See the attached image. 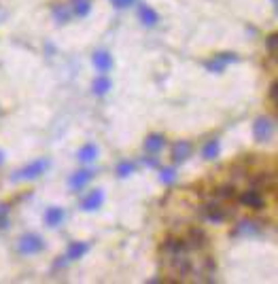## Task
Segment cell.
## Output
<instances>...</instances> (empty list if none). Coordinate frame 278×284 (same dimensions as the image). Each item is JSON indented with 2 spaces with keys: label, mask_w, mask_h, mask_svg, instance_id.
Returning a JSON list of instances; mask_svg holds the SVG:
<instances>
[{
  "label": "cell",
  "mask_w": 278,
  "mask_h": 284,
  "mask_svg": "<svg viewBox=\"0 0 278 284\" xmlns=\"http://www.w3.org/2000/svg\"><path fill=\"white\" fill-rule=\"evenodd\" d=\"M238 199H240V204L246 206V208H251V210H261V208L265 206V199H263L261 191H257V189H251V191L242 193Z\"/></svg>",
  "instance_id": "obj_6"
},
{
  "label": "cell",
  "mask_w": 278,
  "mask_h": 284,
  "mask_svg": "<svg viewBox=\"0 0 278 284\" xmlns=\"http://www.w3.org/2000/svg\"><path fill=\"white\" fill-rule=\"evenodd\" d=\"M160 181H162L164 185H172V183L176 181L174 168H162V170H160Z\"/></svg>",
  "instance_id": "obj_25"
},
{
  "label": "cell",
  "mask_w": 278,
  "mask_h": 284,
  "mask_svg": "<svg viewBox=\"0 0 278 284\" xmlns=\"http://www.w3.org/2000/svg\"><path fill=\"white\" fill-rule=\"evenodd\" d=\"M191 153H193V147H191V142L187 140H178L176 145L172 147V161L174 163H183L191 157Z\"/></svg>",
  "instance_id": "obj_9"
},
{
  "label": "cell",
  "mask_w": 278,
  "mask_h": 284,
  "mask_svg": "<svg viewBox=\"0 0 278 284\" xmlns=\"http://www.w3.org/2000/svg\"><path fill=\"white\" fill-rule=\"evenodd\" d=\"M87 251H89V246L85 242H70L68 251H66V259L68 261H77L83 255H87Z\"/></svg>",
  "instance_id": "obj_16"
},
{
  "label": "cell",
  "mask_w": 278,
  "mask_h": 284,
  "mask_svg": "<svg viewBox=\"0 0 278 284\" xmlns=\"http://www.w3.org/2000/svg\"><path fill=\"white\" fill-rule=\"evenodd\" d=\"M17 248H19L21 255H36V253H41L45 248V240L41 238V235H36V233H26V235H21L19 238Z\"/></svg>",
  "instance_id": "obj_2"
},
{
  "label": "cell",
  "mask_w": 278,
  "mask_h": 284,
  "mask_svg": "<svg viewBox=\"0 0 278 284\" xmlns=\"http://www.w3.org/2000/svg\"><path fill=\"white\" fill-rule=\"evenodd\" d=\"M272 3H276V0H272Z\"/></svg>",
  "instance_id": "obj_33"
},
{
  "label": "cell",
  "mask_w": 278,
  "mask_h": 284,
  "mask_svg": "<svg viewBox=\"0 0 278 284\" xmlns=\"http://www.w3.org/2000/svg\"><path fill=\"white\" fill-rule=\"evenodd\" d=\"M9 225V204H0V229Z\"/></svg>",
  "instance_id": "obj_27"
},
{
  "label": "cell",
  "mask_w": 278,
  "mask_h": 284,
  "mask_svg": "<svg viewBox=\"0 0 278 284\" xmlns=\"http://www.w3.org/2000/svg\"><path fill=\"white\" fill-rule=\"evenodd\" d=\"M3 161H5V155H3V151H0V165H3Z\"/></svg>",
  "instance_id": "obj_32"
},
{
  "label": "cell",
  "mask_w": 278,
  "mask_h": 284,
  "mask_svg": "<svg viewBox=\"0 0 278 284\" xmlns=\"http://www.w3.org/2000/svg\"><path fill=\"white\" fill-rule=\"evenodd\" d=\"M134 168H136V165L132 163V161H121V163L117 165V174L121 176V179H126V176H130L132 172H134Z\"/></svg>",
  "instance_id": "obj_26"
},
{
  "label": "cell",
  "mask_w": 278,
  "mask_h": 284,
  "mask_svg": "<svg viewBox=\"0 0 278 284\" xmlns=\"http://www.w3.org/2000/svg\"><path fill=\"white\" fill-rule=\"evenodd\" d=\"M276 43H278V37L276 34H270L268 39H265V47H268V53L274 57L276 55Z\"/></svg>",
  "instance_id": "obj_28"
},
{
  "label": "cell",
  "mask_w": 278,
  "mask_h": 284,
  "mask_svg": "<svg viewBox=\"0 0 278 284\" xmlns=\"http://www.w3.org/2000/svg\"><path fill=\"white\" fill-rule=\"evenodd\" d=\"M49 168V161L47 159H39V161H32V163H28L26 168H21V170H17L15 174H13V181L15 183H19V181H34V179H39V176Z\"/></svg>",
  "instance_id": "obj_1"
},
{
  "label": "cell",
  "mask_w": 278,
  "mask_h": 284,
  "mask_svg": "<svg viewBox=\"0 0 278 284\" xmlns=\"http://www.w3.org/2000/svg\"><path fill=\"white\" fill-rule=\"evenodd\" d=\"M94 66L98 68V73H108V70H111V66H113L111 53H106V51L94 53Z\"/></svg>",
  "instance_id": "obj_17"
},
{
  "label": "cell",
  "mask_w": 278,
  "mask_h": 284,
  "mask_svg": "<svg viewBox=\"0 0 278 284\" xmlns=\"http://www.w3.org/2000/svg\"><path fill=\"white\" fill-rule=\"evenodd\" d=\"M72 15L77 17H85L91 11V0H72Z\"/></svg>",
  "instance_id": "obj_21"
},
{
  "label": "cell",
  "mask_w": 278,
  "mask_h": 284,
  "mask_svg": "<svg viewBox=\"0 0 278 284\" xmlns=\"http://www.w3.org/2000/svg\"><path fill=\"white\" fill-rule=\"evenodd\" d=\"M217 199H236V187L234 185H221L214 189Z\"/></svg>",
  "instance_id": "obj_23"
},
{
  "label": "cell",
  "mask_w": 278,
  "mask_h": 284,
  "mask_svg": "<svg viewBox=\"0 0 278 284\" xmlns=\"http://www.w3.org/2000/svg\"><path fill=\"white\" fill-rule=\"evenodd\" d=\"M204 217L212 223H223L227 219V210L219 202H208L206 206H204Z\"/></svg>",
  "instance_id": "obj_8"
},
{
  "label": "cell",
  "mask_w": 278,
  "mask_h": 284,
  "mask_svg": "<svg viewBox=\"0 0 278 284\" xmlns=\"http://www.w3.org/2000/svg\"><path fill=\"white\" fill-rule=\"evenodd\" d=\"M251 183H253V189H257V191H270V189H274V176L263 172L257 176H251Z\"/></svg>",
  "instance_id": "obj_11"
},
{
  "label": "cell",
  "mask_w": 278,
  "mask_h": 284,
  "mask_svg": "<svg viewBox=\"0 0 278 284\" xmlns=\"http://www.w3.org/2000/svg\"><path fill=\"white\" fill-rule=\"evenodd\" d=\"M138 15H140V21L144 23V26H149V28L157 26V21H160V15H157V11L151 9L149 5H140Z\"/></svg>",
  "instance_id": "obj_13"
},
{
  "label": "cell",
  "mask_w": 278,
  "mask_h": 284,
  "mask_svg": "<svg viewBox=\"0 0 278 284\" xmlns=\"http://www.w3.org/2000/svg\"><path fill=\"white\" fill-rule=\"evenodd\" d=\"M62 221H64V208H59V206L47 208V212H45L47 227H57V225H62Z\"/></svg>",
  "instance_id": "obj_15"
},
{
  "label": "cell",
  "mask_w": 278,
  "mask_h": 284,
  "mask_svg": "<svg viewBox=\"0 0 278 284\" xmlns=\"http://www.w3.org/2000/svg\"><path fill=\"white\" fill-rule=\"evenodd\" d=\"M238 62V55L236 53H219V55H212V60L208 62H204V66H206L208 73H217V75H221L225 66L227 64H234Z\"/></svg>",
  "instance_id": "obj_4"
},
{
  "label": "cell",
  "mask_w": 278,
  "mask_h": 284,
  "mask_svg": "<svg viewBox=\"0 0 278 284\" xmlns=\"http://www.w3.org/2000/svg\"><path fill=\"white\" fill-rule=\"evenodd\" d=\"M187 248H196V251H204V248L208 246V235L204 229L200 227H193L189 229V235H187Z\"/></svg>",
  "instance_id": "obj_5"
},
{
  "label": "cell",
  "mask_w": 278,
  "mask_h": 284,
  "mask_svg": "<svg viewBox=\"0 0 278 284\" xmlns=\"http://www.w3.org/2000/svg\"><path fill=\"white\" fill-rule=\"evenodd\" d=\"M142 161H144V163H147V165H149V168H155V165H157V161H155L153 157H144Z\"/></svg>",
  "instance_id": "obj_31"
},
{
  "label": "cell",
  "mask_w": 278,
  "mask_h": 284,
  "mask_svg": "<svg viewBox=\"0 0 278 284\" xmlns=\"http://www.w3.org/2000/svg\"><path fill=\"white\" fill-rule=\"evenodd\" d=\"M162 253L166 257H174L180 253H187V242L180 240V238H166L162 242Z\"/></svg>",
  "instance_id": "obj_7"
},
{
  "label": "cell",
  "mask_w": 278,
  "mask_h": 284,
  "mask_svg": "<svg viewBox=\"0 0 278 284\" xmlns=\"http://www.w3.org/2000/svg\"><path fill=\"white\" fill-rule=\"evenodd\" d=\"M261 223H257V221H242V223H238V227H236V235H257V233H261Z\"/></svg>",
  "instance_id": "obj_14"
},
{
  "label": "cell",
  "mask_w": 278,
  "mask_h": 284,
  "mask_svg": "<svg viewBox=\"0 0 278 284\" xmlns=\"http://www.w3.org/2000/svg\"><path fill=\"white\" fill-rule=\"evenodd\" d=\"M270 100H272V104H276V100H278V83L276 81L270 85Z\"/></svg>",
  "instance_id": "obj_30"
},
{
  "label": "cell",
  "mask_w": 278,
  "mask_h": 284,
  "mask_svg": "<svg viewBox=\"0 0 278 284\" xmlns=\"http://www.w3.org/2000/svg\"><path fill=\"white\" fill-rule=\"evenodd\" d=\"M253 136L257 142H268L274 136V121L270 117H259V119L253 123Z\"/></svg>",
  "instance_id": "obj_3"
},
{
  "label": "cell",
  "mask_w": 278,
  "mask_h": 284,
  "mask_svg": "<svg viewBox=\"0 0 278 284\" xmlns=\"http://www.w3.org/2000/svg\"><path fill=\"white\" fill-rule=\"evenodd\" d=\"M219 151H221L219 140L212 138V140H208L206 145H204V149H202V157H204V159H217V157H219Z\"/></svg>",
  "instance_id": "obj_19"
},
{
  "label": "cell",
  "mask_w": 278,
  "mask_h": 284,
  "mask_svg": "<svg viewBox=\"0 0 278 284\" xmlns=\"http://www.w3.org/2000/svg\"><path fill=\"white\" fill-rule=\"evenodd\" d=\"M91 91L96 93V96H104V93H108V91H111V79H106V77H98V79L94 81Z\"/></svg>",
  "instance_id": "obj_22"
},
{
  "label": "cell",
  "mask_w": 278,
  "mask_h": 284,
  "mask_svg": "<svg viewBox=\"0 0 278 284\" xmlns=\"http://www.w3.org/2000/svg\"><path fill=\"white\" fill-rule=\"evenodd\" d=\"M102 204H104V193H102V189H94V191L83 199V210L85 212H94V210H98V208H102Z\"/></svg>",
  "instance_id": "obj_10"
},
{
  "label": "cell",
  "mask_w": 278,
  "mask_h": 284,
  "mask_svg": "<svg viewBox=\"0 0 278 284\" xmlns=\"http://www.w3.org/2000/svg\"><path fill=\"white\" fill-rule=\"evenodd\" d=\"M111 5H113L115 9H126V7H130V5H134V0H111Z\"/></svg>",
  "instance_id": "obj_29"
},
{
  "label": "cell",
  "mask_w": 278,
  "mask_h": 284,
  "mask_svg": "<svg viewBox=\"0 0 278 284\" xmlns=\"http://www.w3.org/2000/svg\"><path fill=\"white\" fill-rule=\"evenodd\" d=\"M91 179H94V172H91V170H79V172H75V174L70 176L68 185H70V189H75V191H77V189H83V187H85Z\"/></svg>",
  "instance_id": "obj_12"
},
{
  "label": "cell",
  "mask_w": 278,
  "mask_h": 284,
  "mask_svg": "<svg viewBox=\"0 0 278 284\" xmlns=\"http://www.w3.org/2000/svg\"><path fill=\"white\" fill-rule=\"evenodd\" d=\"M72 15V11L66 7V5H55L53 7V17L57 19V23H66Z\"/></svg>",
  "instance_id": "obj_24"
},
{
  "label": "cell",
  "mask_w": 278,
  "mask_h": 284,
  "mask_svg": "<svg viewBox=\"0 0 278 284\" xmlns=\"http://www.w3.org/2000/svg\"><path fill=\"white\" fill-rule=\"evenodd\" d=\"M166 145V138L162 134H151L144 138V151L147 153H160Z\"/></svg>",
  "instance_id": "obj_18"
},
{
  "label": "cell",
  "mask_w": 278,
  "mask_h": 284,
  "mask_svg": "<svg viewBox=\"0 0 278 284\" xmlns=\"http://www.w3.org/2000/svg\"><path fill=\"white\" fill-rule=\"evenodd\" d=\"M77 157H79L83 163H89V161H94L96 157H98V147H96V145H85V147H81L79 153H77Z\"/></svg>",
  "instance_id": "obj_20"
}]
</instances>
